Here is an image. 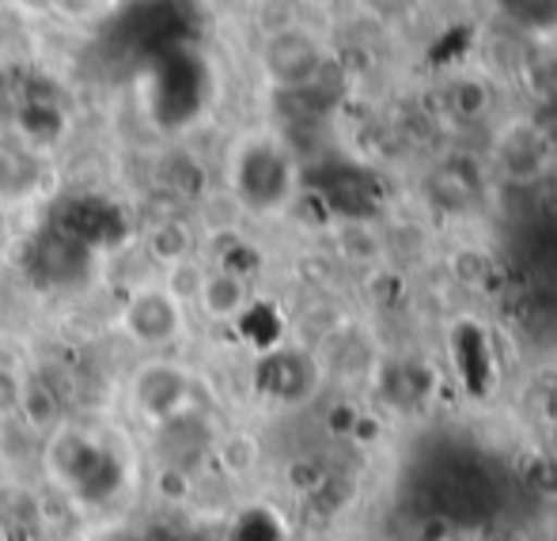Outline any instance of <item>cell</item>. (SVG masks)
I'll use <instances>...</instances> for the list:
<instances>
[{
  "mask_svg": "<svg viewBox=\"0 0 557 541\" xmlns=\"http://www.w3.org/2000/svg\"><path fill=\"white\" fill-rule=\"evenodd\" d=\"M319 65H323V58H319V46L308 35H277L265 46V68L285 91L311 88Z\"/></svg>",
  "mask_w": 557,
  "mask_h": 541,
  "instance_id": "cell-7",
  "label": "cell"
},
{
  "mask_svg": "<svg viewBox=\"0 0 557 541\" xmlns=\"http://www.w3.org/2000/svg\"><path fill=\"white\" fill-rule=\"evenodd\" d=\"M235 190L250 209H277L293 190V163L270 140H255L235 160Z\"/></svg>",
  "mask_w": 557,
  "mask_h": 541,
  "instance_id": "cell-2",
  "label": "cell"
},
{
  "mask_svg": "<svg viewBox=\"0 0 557 541\" xmlns=\"http://www.w3.org/2000/svg\"><path fill=\"white\" fill-rule=\"evenodd\" d=\"M148 250H152V257H160L163 265L186 262V254H190V231H186L183 224H175V219H168V224H160L148 235Z\"/></svg>",
  "mask_w": 557,
  "mask_h": 541,
  "instance_id": "cell-12",
  "label": "cell"
},
{
  "mask_svg": "<svg viewBox=\"0 0 557 541\" xmlns=\"http://www.w3.org/2000/svg\"><path fill=\"white\" fill-rule=\"evenodd\" d=\"M122 329L145 349H163L183 334V303L168 288H140L122 307Z\"/></svg>",
  "mask_w": 557,
  "mask_h": 541,
  "instance_id": "cell-4",
  "label": "cell"
},
{
  "mask_svg": "<svg viewBox=\"0 0 557 541\" xmlns=\"http://www.w3.org/2000/svg\"><path fill=\"white\" fill-rule=\"evenodd\" d=\"M53 227L91 250V247H103V242H114L125 224H122V213H117L114 205H107V201L76 198V201H69V205H61L58 224Z\"/></svg>",
  "mask_w": 557,
  "mask_h": 541,
  "instance_id": "cell-6",
  "label": "cell"
},
{
  "mask_svg": "<svg viewBox=\"0 0 557 541\" xmlns=\"http://www.w3.org/2000/svg\"><path fill=\"white\" fill-rule=\"evenodd\" d=\"M125 30H129L140 46H148V50L175 53V42L186 30L183 8H178L175 0H152V4H140L137 12L125 20Z\"/></svg>",
  "mask_w": 557,
  "mask_h": 541,
  "instance_id": "cell-9",
  "label": "cell"
},
{
  "mask_svg": "<svg viewBox=\"0 0 557 541\" xmlns=\"http://www.w3.org/2000/svg\"><path fill=\"white\" fill-rule=\"evenodd\" d=\"M20 417L27 420L35 432L50 436L53 428L65 425L61 417V398L58 390L50 387L46 379H23V394H20Z\"/></svg>",
  "mask_w": 557,
  "mask_h": 541,
  "instance_id": "cell-11",
  "label": "cell"
},
{
  "mask_svg": "<svg viewBox=\"0 0 557 541\" xmlns=\"http://www.w3.org/2000/svg\"><path fill=\"white\" fill-rule=\"evenodd\" d=\"M23 125L35 140H53L61 133V114L46 103H27L23 106Z\"/></svg>",
  "mask_w": 557,
  "mask_h": 541,
  "instance_id": "cell-14",
  "label": "cell"
},
{
  "mask_svg": "<svg viewBox=\"0 0 557 541\" xmlns=\"http://www.w3.org/2000/svg\"><path fill=\"white\" fill-rule=\"evenodd\" d=\"M198 303L213 323H239L243 311L250 307V295H247V280L235 277V273L216 269L213 277L201 280V292Z\"/></svg>",
  "mask_w": 557,
  "mask_h": 541,
  "instance_id": "cell-10",
  "label": "cell"
},
{
  "mask_svg": "<svg viewBox=\"0 0 557 541\" xmlns=\"http://www.w3.org/2000/svg\"><path fill=\"white\" fill-rule=\"evenodd\" d=\"M201 84L206 73L190 53L175 50L163 53L160 65V84H156V103H160L163 117H190L201 103Z\"/></svg>",
  "mask_w": 557,
  "mask_h": 541,
  "instance_id": "cell-5",
  "label": "cell"
},
{
  "mask_svg": "<svg viewBox=\"0 0 557 541\" xmlns=\"http://www.w3.org/2000/svg\"><path fill=\"white\" fill-rule=\"evenodd\" d=\"M20 394H23V379L12 367L0 364V420L20 417Z\"/></svg>",
  "mask_w": 557,
  "mask_h": 541,
  "instance_id": "cell-15",
  "label": "cell"
},
{
  "mask_svg": "<svg viewBox=\"0 0 557 541\" xmlns=\"http://www.w3.org/2000/svg\"><path fill=\"white\" fill-rule=\"evenodd\" d=\"M88 262V247L73 242L69 235H61L58 227L42 235L38 242H30V273L46 285H65Z\"/></svg>",
  "mask_w": 557,
  "mask_h": 541,
  "instance_id": "cell-8",
  "label": "cell"
},
{
  "mask_svg": "<svg viewBox=\"0 0 557 541\" xmlns=\"http://www.w3.org/2000/svg\"><path fill=\"white\" fill-rule=\"evenodd\" d=\"M46 474L76 500H107L117 489L114 454L88 428L61 425L46 439Z\"/></svg>",
  "mask_w": 557,
  "mask_h": 541,
  "instance_id": "cell-1",
  "label": "cell"
},
{
  "mask_svg": "<svg viewBox=\"0 0 557 541\" xmlns=\"http://www.w3.org/2000/svg\"><path fill=\"white\" fill-rule=\"evenodd\" d=\"M129 398H133V410L145 420H152L156 428L163 420L190 410V372L171 364V360H148L133 375Z\"/></svg>",
  "mask_w": 557,
  "mask_h": 541,
  "instance_id": "cell-3",
  "label": "cell"
},
{
  "mask_svg": "<svg viewBox=\"0 0 557 541\" xmlns=\"http://www.w3.org/2000/svg\"><path fill=\"white\" fill-rule=\"evenodd\" d=\"M500 8L523 27H554L557 23V0H500Z\"/></svg>",
  "mask_w": 557,
  "mask_h": 541,
  "instance_id": "cell-13",
  "label": "cell"
}]
</instances>
